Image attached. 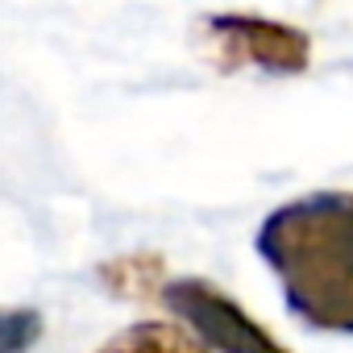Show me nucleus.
I'll list each match as a JSON object with an SVG mask.
<instances>
[{
	"mask_svg": "<svg viewBox=\"0 0 353 353\" xmlns=\"http://www.w3.org/2000/svg\"><path fill=\"white\" fill-rule=\"evenodd\" d=\"M254 245L299 324L353 336V192H307L279 204Z\"/></svg>",
	"mask_w": 353,
	"mask_h": 353,
	"instance_id": "nucleus-1",
	"label": "nucleus"
},
{
	"mask_svg": "<svg viewBox=\"0 0 353 353\" xmlns=\"http://www.w3.org/2000/svg\"><path fill=\"white\" fill-rule=\"evenodd\" d=\"M162 303L179 316L212 353H291L266 324H258L212 279H200V274L170 279Z\"/></svg>",
	"mask_w": 353,
	"mask_h": 353,
	"instance_id": "nucleus-2",
	"label": "nucleus"
},
{
	"mask_svg": "<svg viewBox=\"0 0 353 353\" xmlns=\"http://www.w3.org/2000/svg\"><path fill=\"white\" fill-rule=\"evenodd\" d=\"M204 46L216 71H241L245 63H254L274 75H299L312 63V38L303 30L258 13L204 17Z\"/></svg>",
	"mask_w": 353,
	"mask_h": 353,
	"instance_id": "nucleus-3",
	"label": "nucleus"
},
{
	"mask_svg": "<svg viewBox=\"0 0 353 353\" xmlns=\"http://www.w3.org/2000/svg\"><path fill=\"white\" fill-rule=\"evenodd\" d=\"M100 287L125 303H162L166 295V258L154 254V250H141V254H121V258H108L100 270H96Z\"/></svg>",
	"mask_w": 353,
	"mask_h": 353,
	"instance_id": "nucleus-4",
	"label": "nucleus"
},
{
	"mask_svg": "<svg viewBox=\"0 0 353 353\" xmlns=\"http://www.w3.org/2000/svg\"><path fill=\"white\" fill-rule=\"evenodd\" d=\"M96 353H212L192 328L170 324V320H137L108 336Z\"/></svg>",
	"mask_w": 353,
	"mask_h": 353,
	"instance_id": "nucleus-5",
	"label": "nucleus"
},
{
	"mask_svg": "<svg viewBox=\"0 0 353 353\" xmlns=\"http://www.w3.org/2000/svg\"><path fill=\"white\" fill-rule=\"evenodd\" d=\"M42 336V312L9 307L0 316V353H30Z\"/></svg>",
	"mask_w": 353,
	"mask_h": 353,
	"instance_id": "nucleus-6",
	"label": "nucleus"
}]
</instances>
